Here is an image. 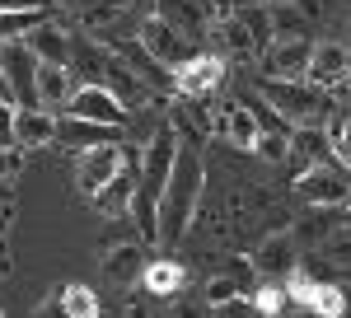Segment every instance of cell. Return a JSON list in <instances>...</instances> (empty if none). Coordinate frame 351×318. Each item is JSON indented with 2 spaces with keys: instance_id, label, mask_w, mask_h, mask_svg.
<instances>
[{
  "instance_id": "cell-1",
  "label": "cell",
  "mask_w": 351,
  "mask_h": 318,
  "mask_svg": "<svg viewBox=\"0 0 351 318\" xmlns=\"http://www.w3.org/2000/svg\"><path fill=\"white\" fill-rule=\"evenodd\" d=\"M173 155H178V132L173 127H160L141 150L136 197H132V215H127L141 243L160 238V201H164V187H169V173H173Z\"/></svg>"
},
{
  "instance_id": "cell-2",
  "label": "cell",
  "mask_w": 351,
  "mask_h": 318,
  "mask_svg": "<svg viewBox=\"0 0 351 318\" xmlns=\"http://www.w3.org/2000/svg\"><path fill=\"white\" fill-rule=\"evenodd\" d=\"M202 197H206V164L192 145H178L173 173H169V187H164V201H160V238L155 243H164V248L183 243Z\"/></svg>"
},
{
  "instance_id": "cell-3",
  "label": "cell",
  "mask_w": 351,
  "mask_h": 318,
  "mask_svg": "<svg viewBox=\"0 0 351 318\" xmlns=\"http://www.w3.org/2000/svg\"><path fill=\"white\" fill-rule=\"evenodd\" d=\"M253 94H258L291 132H295V127H324L328 108H332V99H328L324 89H314L309 80H271V75H263Z\"/></svg>"
},
{
  "instance_id": "cell-4",
  "label": "cell",
  "mask_w": 351,
  "mask_h": 318,
  "mask_svg": "<svg viewBox=\"0 0 351 318\" xmlns=\"http://www.w3.org/2000/svg\"><path fill=\"white\" fill-rule=\"evenodd\" d=\"M136 42L145 47V56H150L155 66H169V71H178V66H188L192 56L202 52V47H197V38H183L178 28L160 24L155 14H145V19L136 24Z\"/></svg>"
},
{
  "instance_id": "cell-5",
  "label": "cell",
  "mask_w": 351,
  "mask_h": 318,
  "mask_svg": "<svg viewBox=\"0 0 351 318\" xmlns=\"http://www.w3.org/2000/svg\"><path fill=\"white\" fill-rule=\"evenodd\" d=\"M295 192L309 201V211H347L351 206V173L342 164H319L295 178Z\"/></svg>"
},
{
  "instance_id": "cell-6",
  "label": "cell",
  "mask_w": 351,
  "mask_h": 318,
  "mask_svg": "<svg viewBox=\"0 0 351 318\" xmlns=\"http://www.w3.org/2000/svg\"><path fill=\"white\" fill-rule=\"evenodd\" d=\"M0 80L10 89V103L38 108V61L24 42H0Z\"/></svg>"
},
{
  "instance_id": "cell-7",
  "label": "cell",
  "mask_w": 351,
  "mask_h": 318,
  "mask_svg": "<svg viewBox=\"0 0 351 318\" xmlns=\"http://www.w3.org/2000/svg\"><path fill=\"white\" fill-rule=\"evenodd\" d=\"M225 84V56L220 52H197L188 66L173 71V94L178 99H211Z\"/></svg>"
},
{
  "instance_id": "cell-8",
  "label": "cell",
  "mask_w": 351,
  "mask_h": 318,
  "mask_svg": "<svg viewBox=\"0 0 351 318\" xmlns=\"http://www.w3.org/2000/svg\"><path fill=\"white\" fill-rule=\"evenodd\" d=\"M127 169V155L117 150V145H99V150H84L80 159H75V187H80V197H99L104 187L117 178Z\"/></svg>"
},
{
  "instance_id": "cell-9",
  "label": "cell",
  "mask_w": 351,
  "mask_h": 318,
  "mask_svg": "<svg viewBox=\"0 0 351 318\" xmlns=\"http://www.w3.org/2000/svg\"><path fill=\"white\" fill-rule=\"evenodd\" d=\"M66 117H80V122H94V127H117V132L127 127V108L99 84H80L66 103Z\"/></svg>"
},
{
  "instance_id": "cell-10",
  "label": "cell",
  "mask_w": 351,
  "mask_h": 318,
  "mask_svg": "<svg viewBox=\"0 0 351 318\" xmlns=\"http://www.w3.org/2000/svg\"><path fill=\"white\" fill-rule=\"evenodd\" d=\"M351 75V47L347 42H314V52H309V84L314 89H332V84H342Z\"/></svg>"
},
{
  "instance_id": "cell-11",
  "label": "cell",
  "mask_w": 351,
  "mask_h": 318,
  "mask_svg": "<svg viewBox=\"0 0 351 318\" xmlns=\"http://www.w3.org/2000/svg\"><path fill=\"white\" fill-rule=\"evenodd\" d=\"M300 267V248H295V238L286 234V230H271L263 243H258V253H253V271L258 276H291Z\"/></svg>"
},
{
  "instance_id": "cell-12",
  "label": "cell",
  "mask_w": 351,
  "mask_h": 318,
  "mask_svg": "<svg viewBox=\"0 0 351 318\" xmlns=\"http://www.w3.org/2000/svg\"><path fill=\"white\" fill-rule=\"evenodd\" d=\"M328 132L324 127H295L291 132V145H286V169L291 173H309V169H319V164H328Z\"/></svg>"
},
{
  "instance_id": "cell-13",
  "label": "cell",
  "mask_w": 351,
  "mask_h": 318,
  "mask_svg": "<svg viewBox=\"0 0 351 318\" xmlns=\"http://www.w3.org/2000/svg\"><path fill=\"white\" fill-rule=\"evenodd\" d=\"M211 132L225 136L230 145H239V150H253L258 145V122H253V112L239 103V99H225V103L216 108V117H211Z\"/></svg>"
},
{
  "instance_id": "cell-14",
  "label": "cell",
  "mask_w": 351,
  "mask_h": 318,
  "mask_svg": "<svg viewBox=\"0 0 351 318\" xmlns=\"http://www.w3.org/2000/svg\"><path fill=\"white\" fill-rule=\"evenodd\" d=\"M155 19L169 28H178L183 38H202V28L211 19V0H150Z\"/></svg>"
},
{
  "instance_id": "cell-15",
  "label": "cell",
  "mask_w": 351,
  "mask_h": 318,
  "mask_svg": "<svg viewBox=\"0 0 351 318\" xmlns=\"http://www.w3.org/2000/svg\"><path fill=\"white\" fill-rule=\"evenodd\" d=\"M309 52H314V38H291V42H271L263 61H267L271 80H304L309 75Z\"/></svg>"
},
{
  "instance_id": "cell-16",
  "label": "cell",
  "mask_w": 351,
  "mask_h": 318,
  "mask_svg": "<svg viewBox=\"0 0 351 318\" xmlns=\"http://www.w3.org/2000/svg\"><path fill=\"white\" fill-rule=\"evenodd\" d=\"M24 47L33 52L38 66H71V33L56 24V19H43V24L24 38Z\"/></svg>"
},
{
  "instance_id": "cell-17",
  "label": "cell",
  "mask_w": 351,
  "mask_h": 318,
  "mask_svg": "<svg viewBox=\"0 0 351 318\" xmlns=\"http://www.w3.org/2000/svg\"><path fill=\"white\" fill-rule=\"evenodd\" d=\"M136 164H141V159H127V169H122V173H117V178H112L108 187H104V192H99V197H94V211L104 215V220H127V215H132V197H136Z\"/></svg>"
},
{
  "instance_id": "cell-18",
  "label": "cell",
  "mask_w": 351,
  "mask_h": 318,
  "mask_svg": "<svg viewBox=\"0 0 351 318\" xmlns=\"http://www.w3.org/2000/svg\"><path fill=\"white\" fill-rule=\"evenodd\" d=\"M14 145L19 150L56 145V117L43 112V108H14Z\"/></svg>"
},
{
  "instance_id": "cell-19",
  "label": "cell",
  "mask_w": 351,
  "mask_h": 318,
  "mask_svg": "<svg viewBox=\"0 0 351 318\" xmlns=\"http://www.w3.org/2000/svg\"><path fill=\"white\" fill-rule=\"evenodd\" d=\"M117 127H94L80 117H56V145H71V150H99V145H117Z\"/></svg>"
},
{
  "instance_id": "cell-20",
  "label": "cell",
  "mask_w": 351,
  "mask_h": 318,
  "mask_svg": "<svg viewBox=\"0 0 351 318\" xmlns=\"http://www.w3.org/2000/svg\"><path fill=\"white\" fill-rule=\"evenodd\" d=\"M75 89H80V84H75V71H71V66H38V108H43V112L56 117V108L71 103Z\"/></svg>"
},
{
  "instance_id": "cell-21",
  "label": "cell",
  "mask_w": 351,
  "mask_h": 318,
  "mask_svg": "<svg viewBox=\"0 0 351 318\" xmlns=\"http://www.w3.org/2000/svg\"><path fill=\"white\" fill-rule=\"evenodd\" d=\"M141 286H145V295H155V299H178L183 295V286H188V267L173 262V258H160V262H145V271H141Z\"/></svg>"
},
{
  "instance_id": "cell-22",
  "label": "cell",
  "mask_w": 351,
  "mask_h": 318,
  "mask_svg": "<svg viewBox=\"0 0 351 318\" xmlns=\"http://www.w3.org/2000/svg\"><path fill=\"white\" fill-rule=\"evenodd\" d=\"M145 248H141V238H127V243H112L104 248V276H108L112 286H132L136 276L145 271Z\"/></svg>"
},
{
  "instance_id": "cell-23",
  "label": "cell",
  "mask_w": 351,
  "mask_h": 318,
  "mask_svg": "<svg viewBox=\"0 0 351 318\" xmlns=\"http://www.w3.org/2000/svg\"><path fill=\"white\" fill-rule=\"evenodd\" d=\"M342 225H347L342 211H309V215H300V220H295L291 238H295V248H324Z\"/></svg>"
},
{
  "instance_id": "cell-24",
  "label": "cell",
  "mask_w": 351,
  "mask_h": 318,
  "mask_svg": "<svg viewBox=\"0 0 351 318\" xmlns=\"http://www.w3.org/2000/svg\"><path fill=\"white\" fill-rule=\"evenodd\" d=\"M211 38H216L230 56H243V61H248V56H258V47H253V38H248V28H243L239 14H230V19L211 24Z\"/></svg>"
},
{
  "instance_id": "cell-25",
  "label": "cell",
  "mask_w": 351,
  "mask_h": 318,
  "mask_svg": "<svg viewBox=\"0 0 351 318\" xmlns=\"http://www.w3.org/2000/svg\"><path fill=\"white\" fill-rule=\"evenodd\" d=\"M248 304H253L263 318H286V314H291V295H286V286H281V281L258 286V291L248 295Z\"/></svg>"
},
{
  "instance_id": "cell-26",
  "label": "cell",
  "mask_w": 351,
  "mask_h": 318,
  "mask_svg": "<svg viewBox=\"0 0 351 318\" xmlns=\"http://www.w3.org/2000/svg\"><path fill=\"white\" fill-rule=\"evenodd\" d=\"M291 38H309V24L300 19L295 5H271V42H291Z\"/></svg>"
},
{
  "instance_id": "cell-27",
  "label": "cell",
  "mask_w": 351,
  "mask_h": 318,
  "mask_svg": "<svg viewBox=\"0 0 351 318\" xmlns=\"http://www.w3.org/2000/svg\"><path fill=\"white\" fill-rule=\"evenodd\" d=\"M61 309L66 318H99V295L89 291V286H61Z\"/></svg>"
},
{
  "instance_id": "cell-28",
  "label": "cell",
  "mask_w": 351,
  "mask_h": 318,
  "mask_svg": "<svg viewBox=\"0 0 351 318\" xmlns=\"http://www.w3.org/2000/svg\"><path fill=\"white\" fill-rule=\"evenodd\" d=\"M47 14H0V42H24Z\"/></svg>"
},
{
  "instance_id": "cell-29",
  "label": "cell",
  "mask_w": 351,
  "mask_h": 318,
  "mask_svg": "<svg viewBox=\"0 0 351 318\" xmlns=\"http://www.w3.org/2000/svg\"><path fill=\"white\" fill-rule=\"evenodd\" d=\"M230 299H239V286H234L230 276H211V281L202 286V304H206V309H225Z\"/></svg>"
},
{
  "instance_id": "cell-30",
  "label": "cell",
  "mask_w": 351,
  "mask_h": 318,
  "mask_svg": "<svg viewBox=\"0 0 351 318\" xmlns=\"http://www.w3.org/2000/svg\"><path fill=\"white\" fill-rule=\"evenodd\" d=\"M324 262L328 267H342V271H351V225H342L337 234L324 243Z\"/></svg>"
},
{
  "instance_id": "cell-31",
  "label": "cell",
  "mask_w": 351,
  "mask_h": 318,
  "mask_svg": "<svg viewBox=\"0 0 351 318\" xmlns=\"http://www.w3.org/2000/svg\"><path fill=\"white\" fill-rule=\"evenodd\" d=\"M286 145H291V132H263L253 150L263 159H271V164H286Z\"/></svg>"
},
{
  "instance_id": "cell-32",
  "label": "cell",
  "mask_w": 351,
  "mask_h": 318,
  "mask_svg": "<svg viewBox=\"0 0 351 318\" xmlns=\"http://www.w3.org/2000/svg\"><path fill=\"white\" fill-rule=\"evenodd\" d=\"M328 140H332V155H337V164L351 173V122H332Z\"/></svg>"
},
{
  "instance_id": "cell-33",
  "label": "cell",
  "mask_w": 351,
  "mask_h": 318,
  "mask_svg": "<svg viewBox=\"0 0 351 318\" xmlns=\"http://www.w3.org/2000/svg\"><path fill=\"white\" fill-rule=\"evenodd\" d=\"M291 5L300 10V19L314 28V24H324L328 14H332V5H337V0H291Z\"/></svg>"
},
{
  "instance_id": "cell-34",
  "label": "cell",
  "mask_w": 351,
  "mask_h": 318,
  "mask_svg": "<svg viewBox=\"0 0 351 318\" xmlns=\"http://www.w3.org/2000/svg\"><path fill=\"white\" fill-rule=\"evenodd\" d=\"M0 14H52V0H0Z\"/></svg>"
},
{
  "instance_id": "cell-35",
  "label": "cell",
  "mask_w": 351,
  "mask_h": 318,
  "mask_svg": "<svg viewBox=\"0 0 351 318\" xmlns=\"http://www.w3.org/2000/svg\"><path fill=\"white\" fill-rule=\"evenodd\" d=\"M206 314H211V309L202 304V295H197V299L178 295V299H173V309H169V318H206Z\"/></svg>"
},
{
  "instance_id": "cell-36",
  "label": "cell",
  "mask_w": 351,
  "mask_h": 318,
  "mask_svg": "<svg viewBox=\"0 0 351 318\" xmlns=\"http://www.w3.org/2000/svg\"><path fill=\"white\" fill-rule=\"evenodd\" d=\"M0 150H14V103L0 99Z\"/></svg>"
},
{
  "instance_id": "cell-37",
  "label": "cell",
  "mask_w": 351,
  "mask_h": 318,
  "mask_svg": "<svg viewBox=\"0 0 351 318\" xmlns=\"http://www.w3.org/2000/svg\"><path fill=\"white\" fill-rule=\"evenodd\" d=\"M216 314L220 318H263L253 304H248V299H230V304H225V309H216Z\"/></svg>"
},
{
  "instance_id": "cell-38",
  "label": "cell",
  "mask_w": 351,
  "mask_h": 318,
  "mask_svg": "<svg viewBox=\"0 0 351 318\" xmlns=\"http://www.w3.org/2000/svg\"><path fill=\"white\" fill-rule=\"evenodd\" d=\"M61 5H66V10H75V14H94V10H104V5H122V0H61Z\"/></svg>"
},
{
  "instance_id": "cell-39",
  "label": "cell",
  "mask_w": 351,
  "mask_h": 318,
  "mask_svg": "<svg viewBox=\"0 0 351 318\" xmlns=\"http://www.w3.org/2000/svg\"><path fill=\"white\" fill-rule=\"evenodd\" d=\"M19 169V150H0V183H10Z\"/></svg>"
},
{
  "instance_id": "cell-40",
  "label": "cell",
  "mask_w": 351,
  "mask_h": 318,
  "mask_svg": "<svg viewBox=\"0 0 351 318\" xmlns=\"http://www.w3.org/2000/svg\"><path fill=\"white\" fill-rule=\"evenodd\" d=\"M271 0H234V10H267Z\"/></svg>"
},
{
  "instance_id": "cell-41",
  "label": "cell",
  "mask_w": 351,
  "mask_h": 318,
  "mask_svg": "<svg viewBox=\"0 0 351 318\" xmlns=\"http://www.w3.org/2000/svg\"><path fill=\"white\" fill-rule=\"evenodd\" d=\"M122 5H127V10H136V5H150V0H122Z\"/></svg>"
},
{
  "instance_id": "cell-42",
  "label": "cell",
  "mask_w": 351,
  "mask_h": 318,
  "mask_svg": "<svg viewBox=\"0 0 351 318\" xmlns=\"http://www.w3.org/2000/svg\"><path fill=\"white\" fill-rule=\"evenodd\" d=\"M0 99H5V103H10V89H5V80H0Z\"/></svg>"
},
{
  "instance_id": "cell-43",
  "label": "cell",
  "mask_w": 351,
  "mask_h": 318,
  "mask_svg": "<svg viewBox=\"0 0 351 318\" xmlns=\"http://www.w3.org/2000/svg\"><path fill=\"white\" fill-rule=\"evenodd\" d=\"M342 318H351V291H347V309H342Z\"/></svg>"
},
{
  "instance_id": "cell-44",
  "label": "cell",
  "mask_w": 351,
  "mask_h": 318,
  "mask_svg": "<svg viewBox=\"0 0 351 318\" xmlns=\"http://www.w3.org/2000/svg\"><path fill=\"white\" fill-rule=\"evenodd\" d=\"M0 230H5V201H0Z\"/></svg>"
},
{
  "instance_id": "cell-45",
  "label": "cell",
  "mask_w": 351,
  "mask_h": 318,
  "mask_svg": "<svg viewBox=\"0 0 351 318\" xmlns=\"http://www.w3.org/2000/svg\"><path fill=\"white\" fill-rule=\"evenodd\" d=\"M286 318H291V314H286ZM295 318H314V314H304V309H300V314H295Z\"/></svg>"
},
{
  "instance_id": "cell-46",
  "label": "cell",
  "mask_w": 351,
  "mask_h": 318,
  "mask_svg": "<svg viewBox=\"0 0 351 318\" xmlns=\"http://www.w3.org/2000/svg\"><path fill=\"white\" fill-rule=\"evenodd\" d=\"M271 5H291V0H271Z\"/></svg>"
},
{
  "instance_id": "cell-47",
  "label": "cell",
  "mask_w": 351,
  "mask_h": 318,
  "mask_svg": "<svg viewBox=\"0 0 351 318\" xmlns=\"http://www.w3.org/2000/svg\"><path fill=\"white\" fill-rule=\"evenodd\" d=\"M206 318H220V314H216V309H211V314H206Z\"/></svg>"
},
{
  "instance_id": "cell-48",
  "label": "cell",
  "mask_w": 351,
  "mask_h": 318,
  "mask_svg": "<svg viewBox=\"0 0 351 318\" xmlns=\"http://www.w3.org/2000/svg\"><path fill=\"white\" fill-rule=\"evenodd\" d=\"M347 94H351V75H347Z\"/></svg>"
},
{
  "instance_id": "cell-49",
  "label": "cell",
  "mask_w": 351,
  "mask_h": 318,
  "mask_svg": "<svg viewBox=\"0 0 351 318\" xmlns=\"http://www.w3.org/2000/svg\"><path fill=\"white\" fill-rule=\"evenodd\" d=\"M99 318H108V314H104V309H99Z\"/></svg>"
},
{
  "instance_id": "cell-50",
  "label": "cell",
  "mask_w": 351,
  "mask_h": 318,
  "mask_svg": "<svg viewBox=\"0 0 351 318\" xmlns=\"http://www.w3.org/2000/svg\"><path fill=\"white\" fill-rule=\"evenodd\" d=\"M0 318H5V314H0Z\"/></svg>"
}]
</instances>
